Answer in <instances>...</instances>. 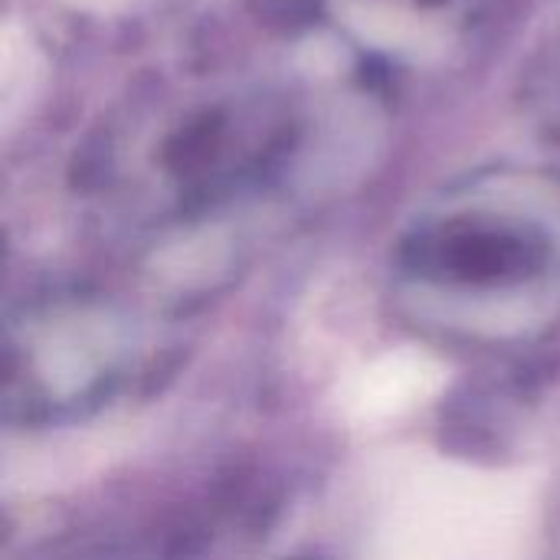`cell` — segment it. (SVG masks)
<instances>
[{"instance_id": "6da1fadb", "label": "cell", "mask_w": 560, "mask_h": 560, "mask_svg": "<svg viewBox=\"0 0 560 560\" xmlns=\"http://www.w3.org/2000/svg\"><path fill=\"white\" fill-rule=\"evenodd\" d=\"M417 269L436 282L505 285L545 266V240L509 220L459 217L423 233L413 246Z\"/></svg>"}]
</instances>
